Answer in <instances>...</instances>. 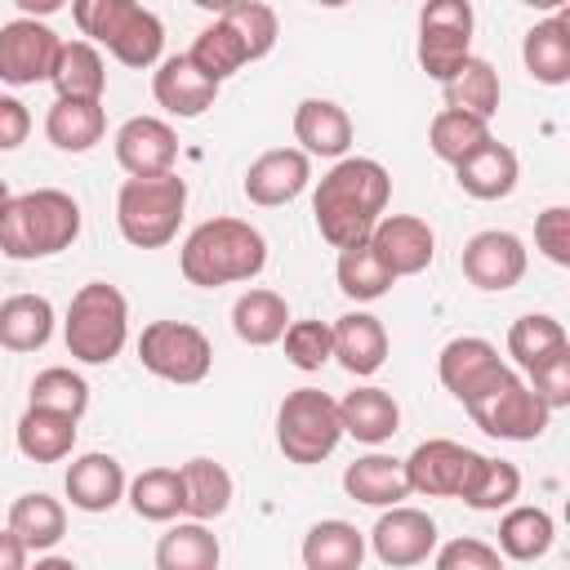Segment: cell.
<instances>
[{"label":"cell","instance_id":"cell-1","mask_svg":"<svg viewBox=\"0 0 570 570\" xmlns=\"http://www.w3.org/2000/svg\"><path fill=\"white\" fill-rule=\"evenodd\" d=\"M392 196V174L370 156H338V165L316 183L312 214L325 245L343 249L374 232Z\"/></svg>","mask_w":570,"mask_h":570},{"label":"cell","instance_id":"cell-2","mask_svg":"<svg viewBox=\"0 0 570 570\" xmlns=\"http://www.w3.org/2000/svg\"><path fill=\"white\" fill-rule=\"evenodd\" d=\"M178 267H183L187 285H200V289L254 281L267 267V240L245 218H205L183 240Z\"/></svg>","mask_w":570,"mask_h":570},{"label":"cell","instance_id":"cell-3","mask_svg":"<svg viewBox=\"0 0 570 570\" xmlns=\"http://www.w3.org/2000/svg\"><path fill=\"white\" fill-rule=\"evenodd\" d=\"M80 236V205L58 187H36L9 196L0 214V254L13 263H36L71 249Z\"/></svg>","mask_w":570,"mask_h":570},{"label":"cell","instance_id":"cell-4","mask_svg":"<svg viewBox=\"0 0 570 570\" xmlns=\"http://www.w3.org/2000/svg\"><path fill=\"white\" fill-rule=\"evenodd\" d=\"M71 18L85 40L107 49L120 67H156L165 53V22L138 0H71Z\"/></svg>","mask_w":570,"mask_h":570},{"label":"cell","instance_id":"cell-5","mask_svg":"<svg viewBox=\"0 0 570 570\" xmlns=\"http://www.w3.org/2000/svg\"><path fill=\"white\" fill-rule=\"evenodd\" d=\"M129 338V303L116 285L89 281L71 294L62 343L80 365H111Z\"/></svg>","mask_w":570,"mask_h":570},{"label":"cell","instance_id":"cell-6","mask_svg":"<svg viewBox=\"0 0 570 570\" xmlns=\"http://www.w3.org/2000/svg\"><path fill=\"white\" fill-rule=\"evenodd\" d=\"M187 209V183L169 174L151 178H125L116 191V227L134 249H160L178 236Z\"/></svg>","mask_w":570,"mask_h":570},{"label":"cell","instance_id":"cell-7","mask_svg":"<svg viewBox=\"0 0 570 570\" xmlns=\"http://www.w3.org/2000/svg\"><path fill=\"white\" fill-rule=\"evenodd\" d=\"M343 423H338V401L321 387H294L281 410H276V445L289 463H321L338 450Z\"/></svg>","mask_w":570,"mask_h":570},{"label":"cell","instance_id":"cell-8","mask_svg":"<svg viewBox=\"0 0 570 570\" xmlns=\"http://www.w3.org/2000/svg\"><path fill=\"white\" fill-rule=\"evenodd\" d=\"M463 410L494 441H539L552 423V410L543 405V396L530 383H521L517 370L503 383H494L490 392H481L476 401H468Z\"/></svg>","mask_w":570,"mask_h":570},{"label":"cell","instance_id":"cell-9","mask_svg":"<svg viewBox=\"0 0 570 570\" xmlns=\"http://www.w3.org/2000/svg\"><path fill=\"white\" fill-rule=\"evenodd\" d=\"M472 0H423L419 9V67L445 85L472 58Z\"/></svg>","mask_w":570,"mask_h":570},{"label":"cell","instance_id":"cell-10","mask_svg":"<svg viewBox=\"0 0 570 570\" xmlns=\"http://www.w3.org/2000/svg\"><path fill=\"white\" fill-rule=\"evenodd\" d=\"M138 361L147 374L187 387L214 370V347H209L205 330H196L187 321H151L138 334Z\"/></svg>","mask_w":570,"mask_h":570},{"label":"cell","instance_id":"cell-11","mask_svg":"<svg viewBox=\"0 0 570 570\" xmlns=\"http://www.w3.org/2000/svg\"><path fill=\"white\" fill-rule=\"evenodd\" d=\"M405 468V485L410 494H423V499H468V490L476 485L481 468H485V454L450 441V436H432V441H419L410 450V459H401Z\"/></svg>","mask_w":570,"mask_h":570},{"label":"cell","instance_id":"cell-12","mask_svg":"<svg viewBox=\"0 0 570 570\" xmlns=\"http://www.w3.org/2000/svg\"><path fill=\"white\" fill-rule=\"evenodd\" d=\"M508 374H512V365L499 356V347H494L490 338H476V334L450 338V343L441 347V356H436V379H441V387H445L459 405L476 401L481 392H490V387L503 383Z\"/></svg>","mask_w":570,"mask_h":570},{"label":"cell","instance_id":"cell-13","mask_svg":"<svg viewBox=\"0 0 570 570\" xmlns=\"http://www.w3.org/2000/svg\"><path fill=\"white\" fill-rule=\"evenodd\" d=\"M62 49V36L45 18H13L0 27V80L13 89L40 85L53 71V58Z\"/></svg>","mask_w":570,"mask_h":570},{"label":"cell","instance_id":"cell-14","mask_svg":"<svg viewBox=\"0 0 570 570\" xmlns=\"http://www.w3.org/2000/svg\"><path fill=\"white\" fill-rule=\"evenodd\" d=\"M370 548L392 570L423 566V561H432V548H436V521L423 508L392 503V508L379 512V521L370 530Z\"/></svg>","mask_w":570,"mask_h":570},{"label":"cell","instance_id":"cell-15","mask_svg":"<svg viewBox=\"0 0 570 570\" xmlns=\"http://www.w3.org/2000/svg\"><path fill=\"white\" fill-rule=\"evenodd\" d=\"M370 249L379 254V263L396 281L401 276H419L436 258V232L414 214H383L374 223V232H370Z\"/></svg>","mask_w":570,"mask_h":570},{"label":"cell","instance_id":"cell-16","mask_svg":"<svg viewBox=\"0 0 570 570\" xmlns=\"http://www.w3.org/2000/svg\"><path fill=\"white\" fill-rule=\"evenodd\" d=\"M459 267H463V276H468L476 289L503 294V289H512V285L525 276V245H521V236L490 227V232H476V236L463 245Z\"/></svg>","mask_w":570,"mask_h":570},{"label":"cell","instance_id":"cell-17","mask_svg":"<svg viewBox=\"0 0 570 570\" xmlns=\"http://www.w3.org/2000/svg\"><path fill=\"white\" fill-rule=\"evenodd\" d=\"M116 160L129 178H151V174H169L178 160V134L169 120L160 116H129L116 129Z\"/></svg>","mask_w":570,"mask_h":570},{"label":"cell","instance_id":"cell-18","mask_svg":"<svg viewBox=\"0 0 570 570\" xmlns=\"http://www.w3.org/2000/svg\"><path fill=\"white\" fill-rule=\"evenodd\" d=\"M307 183H312V156L303 147H272L245 169L240 187H245L249 205L276 209V205H289L294 196H303Z\"/></svg>","mask_w":570,"mask_h":570},{"label":"cell","instance_id":"cell-19","mask_svg":"<svg viewBox=\"0 0 570 570\" xmlns=\"http://www.w3.org/2000/svg\"><path fill=\"white\" fill-rule=\"evenodd\" d=\"M151 94H156V102H160L169 116L191 120V116H205V111L214 107L218 80L205 76V71L191 62V53H169V58H160L156 71H151Z\"/></svg>","mask_w":570,"mask_h":570},{"label":"cell","instance_id":"cell-20","mask_svg":"<svg viewBox=\"0 0 570 570\" xmlns=\"http://www.w3.org/2000/svg\"><path fill=\"white\" fill-rule=\"evenodd\" d=\"M125 485H129V476H125L120 459H111L102 450H89V454L71 459L67 481H62L71 508H80V512H111L125 499Z\"/></svg>","mask_w":570,"mask_h":570},{"label":"cell","instance_id":"cell-21","mask_svg":"<svg viewBox=\"0 0 570 570\" xmlns=\"http://www.w3.org/2000/svg\"><path fill=\"white\" fill-rule=\"evenodd\" d=\"M454 178L472 200H503V196H512V187L521 178V160H517V151L508 142L490 138V142H481L472 156H463L454 165Z\"/></svg>","mask_w":570,"mask_h":570},{"label":"cell","instance_id":"cell-22","mask_svg":"<svg viewBox=\"0 0 570 570\" xmlns=\"http://www.w3.org/2000/svg\"><path fill=\"white\" fill-rule=\"evenodd\" d=\"M521 62L539 85H566L570 80V13L557 9L543 22H534L521 40Z\"/></svg>","mask_w":570,"mask_h":570},{"label":"cell","instance_id":"cell-23","mask_svg":"<svg viewBox=\"0 0 570 570\" xmlns=\"http://www.w3.org/2000/svg\"><path fill=\"white\" fill-rule=\"evenodd\" d=\"M294 138L307 156L338 160L352 147V116L330 98H303L294 111Z\"/></svg>","mask_w":570,"mask_h":570},{"label":"cell","instance_id":"cell-24","mask_svg":"<svg viewBox=\"0 0 570 570\" xmlns=\"http://www.w3.org/2000/svg\"><path fill=\"white\" fill-rule=\"evenodd\" d=\"M334 361L356 374V379H370L383 370L387 361V330L379 316L370 312H347L334 321Z\"/></svg>","mask_w":570,"mask_h":570},{"label":"cell","instance_id":"cell-25","mask_svg":"<svg viewBox=\"0 0 570 570\" xmlns=\"http://www.w3.org/2000/svg\"><path fill=\"white\" fill-rule=\"evenodd\" d=\"M338 423H343V436L361 445H383L401 428V405L383 387H356L338 401Z\"/></svg>","mask_w":570,"mask_h":570},{"label":"cell","instance_id":"cell-26","mask_svg":"<svg viewBox=\"0 0 570 570\" xmlns=\"http://www.w3.org/2000/svg\"><path fill=\"white\" fill-rule=\"evenodd\" d=\"M107 134V111H102V98H58L45 116V138L58 147V151H89L98 147Z\"/></svg>","mask_w":570,"mask_h":570},{"label":"cell","instance_id":"cell-27","mask_svg":"<svg viewBox=\"0 0 570 570\" xmlns=\"http://www.w3.org/2000/svg\"><path fill=\"white\" fill-rule=\"evenodd\" d=\"M76 423L71 414H58V410H45V405H27L13 436H18V450L22 459L31 463H58L76 450Z\"/></svg>","mask_w":570,"mask_h":570},{"label":"cell","instance_id":"cell-28","mask_svg":"<svg viewBox=\"0 0 570 570\" xmlns=\"http://www.w3.org/2000/svg\"><path fill=\"white\" fill-rule=\"evenodd\" d=\"M53 303L45 294H9L0 303V347L4 352H40L53 338Z\"/></svg>","mask_w":570,"mask_h":570},{"label":"cell","instance_id":"cell-29","mask_svg":"<svg viewBox=\"0 0 570 570\" xmlns=\"http://www.w3.org/2000/svg\"><path fill=\"white\" fill-rule=\"evenodd\" d=\"M343 490H347V499H356L365 508H392V503L410 499L405 468L392 454H361L356 463H347Z\"/></svg>","mask_w":570,"mask_h":570},{"label":"cell","instance_id":"cell-30","mask_svg":"<svg viewBox=\"0 0 570 570\" xmlns=\"http://www.w3.org/2000/svg\"><path fill=\"white\" fill-rule=\"evenodd\" d=\"M9 530L27 543V552L40 557V552H49V548L62 543V534H67V508L53 494H45V490L18 494L9 503Z\"/></svg>","mask_w":570,"mask_h":570},{"label":"cell","instance_id":"cell-31","mask_svg":"<svg viewBox=\"0 0 570 570\" xmlns=\"http://www.w3.org/2000/svg\"><path fill=\"white\" fill-rule=\"evenodd\" d=\"M49 85L58 89V98H102L107 94V62L98 53L94 40H62Z\"/></svg>","mask_w":570,"mask_h":570},{"label":"cell","instance_id":"cell-32","mask_svg":"<svg viewBox=\"0 0 570 570\" xmlns=\"http://www.w3.org/2000/svg\"><path fill=\"white\" fill-rule=\"evenodd\" d=\"M365 561V534L352 521H316L303 534V566L307 570H356Z\"/></svg>","mask_w":570,"mask_h":570},{"label":"cell","instance_id":"cell-33","mask_svg":"<svg viewBox=\"0 0 570 570\" xmlns=\"http://www.w3.org/2000/svg\"><path fill=\"white\" fill-rule=\"evenodd\" d=\"M289 325V303L276 294V289H245L236 303H232V330L240 343L249 347H272L281 343Z\"/></svg>","mask_w":570,"mask_h":570},{"label":"cell","instance_id":"cell-34","mask_svg":"<svg viewBox=\"0 0 570 570\" xmlns=\"http://www.w3.org/2000/svg\"><path fill=\"white\" fill-rule=\"evenodd\" d=\"M552 534H557V525H552V517L543 508L508 503V512L499 521V552H503V561H521L525 566V561H539L552 548Z\"/></svg>","mask_w":570,"mask_h":570},{"label":"cell","instance_id":"cell-35","mask_svg":"<svg viewBox=\"0 0 570 570\" xmlns=\"http://www.w3.org/2000/svg\"><path fill=\"white\" fill-rule=\"evenodd\" d=\"M183 512L196 521H214L232 508V472L214 459H187L183 468Z\"/></svg>","mask_w":570,"mask_h":570},{"label":"cell","instance_id":"cell-36","mask_svg":"<svg viewBox=\"0 0 570 570\" xmlns=\"http://www.w3.org/2000/svg\"><path fill=\"white\" fill-rule=\"evenodd\" d=\"M218 557H223L218 539H214L209 525L196 521V517L169 525V530L160 534V543H156V566H160V570H214Z\"/></svg>","mask_w":570,"mask_h":570},{"label":"cell","instance_id":"cell-37","mask_svg":"<svg viewBox=\"0 0 570 570\" xmlns=\"http://www.w3.org/2000/svg\"><path fill=\"white\" fill-rule=\"evenodd\" d=\"M441 98H445V107H459V111H472V116L490 120V116L499 111L503 85H499V71H494L485 58H468V62L441 85Z\"/></svg>","mask_w":570,"mask_h":570},{"label":"cell","instance_id":"cell-38","mask_svg":"<svg viewBox=\"0 0 570 570\" xmlns=\"http://www.w3.org/2000/svg\"><path fill=\"white\" fill-rule=\"evenodd\" d=\"M494 134H490V120H481V116H472V111H459V107H441L436 116H432V125H428V147H432V156L436 160H445V165H459L463 156H472L481 142H490Z\"/></svg>","mask_w":570,"mask_h":570},{"label":"cell","instance_id":"cell-39","mask_svg":"<svg viewBox=\"0 0 570 570\" xmlns=\"http://www.w3.org/2000/svg\"><path fill=\"white\" fill-rule=\"evenodd\" d=\"M334 276H338V289H343L352 303H374V298H383V294L396 285V276H392V272L379 263V254L370 249V236L338 249Z\"/></svg>","mask_w":570,"mask_h":570},{"label":"cell","instance_id":"cell-40","mask_svg":"<svg viewBox=\"0 0 570 570\" xmlns=\"http://www.w3.org/2000/svg\"><path fill=\"white\" fill-rule=\"evenodd\" d=\"M125 499L142 521H174L183 512V472L178 468H147L125 485Z\"/></svg>","mask_w":570,"mask_h":570},{"label":"cell","instance_id":"cell-41","mask_svg":"<svg viewBox=\"0 0 570 570\" xmlns=\"http://www.w3.org/2000/svg\"><path fill=\"white\" fill-rule=\"evenodd\" d=\"M566 343H570L566 325H561L557 316H548V312H530V316L512 321V330H508V356H512L521 370H530L534 361H543L548 352H557V347H566Z\"/></svg>","mask_w":570,"mask_h":570},{"label":"cell","instance_id":"cell-42","mask_svg":"<svg viewBox=\"0 0 570 570\" xmlns=\"http://www.w3.org/2000/svg\"><path fill=\"white\" fill-rule=\"evenodd\" d=\"M245 45V58L258 62L276 49V36H281V22H276V9L263 4V0H236L227 13H218Z\"/></svg>","mask_w":570,"mask_h":570},{"label":"cell","instance_id":"cell-43","mask_svg":"<svg viewBox=\"0 0 570 570\" xmlns=\"http://www.w3.org/2000/svg\"><path fill=\"white\" fill-rule=\"evenodd\" d=\"M187 53H191V62H196L205 76H214L218 85H223L227 76H236V71L249 62V58H245L240 36H236V31H232L223 18H214V27H205Z\"/></svg>","mask_w":570,"mask_h":570},{"label":"cell","instance_id":"cell-44","mask_svg":"<svg viewBox=\"0 0 570 570\" xmlns=\"http://www.w3.org/2000/svg\"><path fill=\"white\" fill-rule=\"evenodd\" d=\"M27 405H45V410L80 419L89 410V383L67 365H49V370H40L31 379V401Z\"/></svg>","mask_w":570,"mask_h":570},{"label":"cell","instance_id":"cell-45","mask_svg":"<svg viewBox=\"0 0 570 570\" xmlns=\"http://www.w3.org/2000/svg\"><path fill=\"white\" fill-rule=\"evenodd\" d=\"M281 343H285V361L294 370H321L325 361H334V325L330 321H289Z\"/></svg>","mask_w":570,"mask_h":570},{"label":"cell","instance_id":"cell-46","mask_svg":"<svg viewBox=\"0 0 570 570\" xmlns=\"http://www.w3.org/2000/svg\"><path fill=\"white\" fill-rule=\"evenodd\" d=\"M517 494H521V472H517V463L485 454V468H481V476H476V485L468 490L463 503H468L472 512H499V508L517 503Z\"/></svg>","mask_w":570,"mask_h":570},{"label":"cell","instance_id":"cell-47","mask_svg":"<svg viewBox=\"0 0 570 570\" xmlns=\"http://www.w3.org/2000/svg\"><path fill=\"white\" fill-rule=\"evenodd\" d=\"M525 374H530V387L543 396L548 410H566L570 405V343L548 352L543 361H534Z\"/></svg>","mask_w":570,"mask_h":570},{"label":"cell","instance_id":"cell-48","mask_svg":"<svg viewBox=\"0 0 570 570\" xmlns=\"http://www.w3.org/2000/svg\"><path fill=\"white\" fill-rule=\"evenodd\" d=\"M534 249L557 263V267H570V209L566 205H548L539 218H534Z\"/></svg>","mask_w":570,"mask_h":570},{"label":"cell","instance_id":"cell-49","mask_svg":"<svg viewBox=\"0 0 570 570\" xmlns=\"http://www.w3.org/2000/svg\"><path fill=\"white\" fill-rule=\"evenodd\" d=\"M436 570H499L503 552L481 539H450L445 548H432Z\"/></svg>","mask_w":570,"mask_h":570},{"label":"cell","instance_id":"cell-50","mask_svg":"<svg viewBox=\"0 0 570 570\" xmlns=\"http://www.w3.org/2000/svg\"><path fill=\"white\" fill-rule=\"evenodd\" d=\"M27 134H31V111L13 94H0V151L22 147Z\"/></svg>","mask_w":570,"mask_h":570},{"label":"cell","instance_id":"cell-51","mask_svg":"<svg viewBox=\"0 0 570 570\" xmlns=\"http://www.w3.org/2000/svg\"><path fill=\"white\" fill-rule=\"evenodd\" d=\"M27 557H31V552H27V543L4 525V530H0V570H22V566H27Z\"/></svg>","mask_w":570,"mask_h":570},{"label":"cell","instance_id":"cell-52","mask_svg":"<svg viewBox=\"0 0 570 570\" xmlns=\"http://www.w3.org/2000/svg\"><path fill=\"white\" fill-rule=\"evenodd\" d=\"M13 4H18L27 18H49V13H58L67 0H13Z\"/></svg>","mask_w":570,"mask_h":570},{"label":"cell","instance_id":"cell-53","mask_svg":"<svg viewBox=\"0 0 570 570\" xmlns=\"http://www.w3.org/2000/svg\"><path fill=\"white\" fill-rule=\"evenodd\" d=\"M521 4H530L534 13H557V9H566L570 0H521Z\"/></svg>","mask_w":570,"mask_h":570},{"label":"cell","instance_id":"cell-54","mask_svg":"<svg viewBox=\"0 0 570 570\" xmlns=\"http://www.w3.org/2000/svg\"><path fill=\"white\" fill-rule=\"evenodd\" d=\"M191 4H196V9H205V13H227L236 0H191Z\"/></svg>","mask_w":570,"mask_h":570},{"label":"cell","instance_id":"cell-55","mask_svg":"<svg viewBox=\"0 0 570 570\" xmlns=\"http://www.w3.org/2000/svg\"><path fill=\"white\" fill-rule=\"evenodd\" d=\"M316 4H325V9H343V4H352V0H316Z\"/></svg>","mask_w":570,"mask_h":570},{"label":"cell","instance_id":"cell-56","mask_svg":"<svg viewBox=\"0 0 570 570\" xmlns=\"http://www.w3.org/2000/svg\"><path fill=\"white\" fill-rule=\"evenodd\" d=\"M4 205H9V187H4V178H0V214H4Z\"/></svg>","mask_w":570,"mask_h":570}]
</instances>
